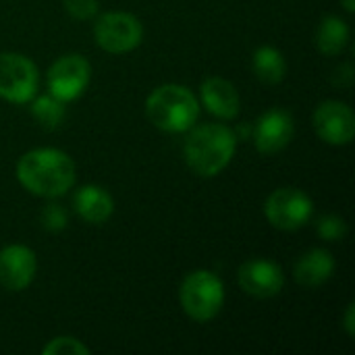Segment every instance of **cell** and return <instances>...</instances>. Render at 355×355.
Listing matches in <instances>:
<instances>
[{
    "instance_id": "obj_1",
    "label": "cell",
    "mask_w": 355,
    "mask_h": 355,
    "mask_svg": "<svg viewBox=\"0 0 355 355\" xmlns=\"http://www.w3.org/2000/svg\"><path fill=\"white\" fill-rule=\"evenodd\" d=\"M17 181L33 196L58 198L64 196L77 179L73 158L56 148H35L25 152L17 162Z\"/></svg>"
},
{
    "instance_id": "obj_2",
    "label": "cell",
    "mask_w": 355,
    "mask_h": 355,
    "mask_svg": "<svg viewBox=\"0 0 355 355\" xmlns=\"http://www.w3.org/2000/svg\"><path fill=\"white\" fill-rule=\"evenodd\" d=\"M237 135L223 123L193 125L183 141V158L198 177H216L233 160Z\"/></svg>"
},
{
    "instance_id": "obj_3",
    "label": "cell",
    "mask_w": 355,
    "mask_h": 355,
    "mask_svg": "<svg viewBox=\"0 0 355 355\" xmlns=\"http://www.w3.org/2000/svg\"><path fill=\"white\" fill-rule=\"evenodd\" d=\"M146 116L160 131L185 133L196 125L200 116V102L189 87L179 83H164L148 96Z\"/></svg>"
},
{
    "instance_id": "obj_4",
    "label": "cell",
    "mask_w": 355,
    "mask_h": 355,
    "mask_svg": "<svg viewBox=\"0 0 355 355\" xmlns=\"http://www.w3.org/2000/svg\"><path fill=\"white\" fill-rule=\"evenodd\" d=\"M179 302L183 312L196 322L214 320L225 304V285L210 270L189 272L179 289Z\"/></svg>"
},
{
    "instance_id": "obj_5",
    "label": "cell",
    "mask_w": 355,
    "mask_h": 355,
    "mask_svg": "<svg viewBox=\"0 0 355 355\" xmlns=\"http://www.w3.org/2000/svg\"><path fill=\"white\" fill-rule=\"evenodd\" d=\"M94 37L96 44L110 54H125L135 50L144 40V25L141 21L123 10L104 12L94 23Z\"/></svg>"
},
{
    "instance_id": "obj_6",
    "label": "cell",
    "mask_w": 355,
    "mask_h": 355,
    "mask_svg": "<svg viewBox=\"0 0 355 355\" xmlns=\"http://www.w3.org/2000/svg\"><path fill=\"white\" fill-rule=\"evenodd\" d=\"M40 73L31 58L19 52H0V98L12 104L31 102L37 94Z\"/></svg>"
},
{
    "instance_id": "obj_7",
    "label": "cell",
    "mask_w": 355,
    "mask_h": 355,
    "mask_svg": "<svg viewBox=\"0 0 355 355\" xmlns=\"http://www.w3.org/2000/svg\"><path fill=\"white\" fill-rule=\"evenodd\" d=\"M312 212V198L297 187H279L264 202V216L279 231L302 229L310 223Z\"/></svg>"
},
{
    "instance_id": "obj_8",
    "label": "cell",
    "mask_w": 355,
    "mask_h": 355,
    "mask_svg": "<svg viewBox=\"0 0 355 355\" xmlns=\"http://www.w3.org/2000/svg\"><path fill=\"white\" fill-rule=\"evenodd\" d=\"M92 77V64L81 54H64L54 60L48 69V89L62 102L77 100Z\"/></svg>"
},
{
    "instance_id": "obj_9",
    "label": "cell",
    "mask_w": 355,
    "mask_h": 355,
    "mask_svg": "<svg viewBox=\"0 0 355 355\" xmlns=\"http://www.w3.org/2000/svg\"><path fill=\"white\" fill-rule=\"evenodd\" d=\"M316 135L331 146H347L355 135V114L352 106L339 100L318 104L312 116Z\"/></svg>"
},
{
    "instance_id": "obj_10",
    "label": "cell",
    "mask_w": 355,
    "mask_h": 355,
    "mask_svg": "<svg viewBox=\"0 0 355 355\" xmlns=\"http://www.w3.org/2000/svg\"><path fill=\"white\" fill-rule=\"evenodd\" d=\"M237 283L248 295L256 300H270L281 293L285 285V275L277 262L266 258H254L239 266Z\"/></svg>"
},
{
    "instance_id": "obj_11",
    "label": "cell",
    "mask_w": 355,
    "mask_h": 355,
    "mask_svg": "<svg viewBox=\"0 0 355 355\" xmlns=\"http://www.w3.org/2000/svg\"><path fill=\"white\" fill-rule=\"evenodd\" d=\"M295 135V123L285 108L266 110L254 125V146L260 154L272 156L285 150Z\"/></svg>"
},
{
    "instance_id": "obj_12",
    "label": "cell",
    "mask_w": 355,
    "mask_h": 355,
    "mask_svg": "<svg viewBox=\"0 0 355 355\" xmlns=\"http://www.w3.org/2000/svg\"><path fill=\"white\" fill-rule=\"evenodd\" d=\"M37 270V258L33 250L21 243H12L0 250V285L12 293L27 289Z\"/></svg>"
},
{
    "instance_id": "obj_13",
    "label": "cell",
    "mask_w": 355,
    "mask_h": 355,
    "mask_svg": "<svg viewBox=\"0 0 355 355\" xmlns=\"http://www.w3.org/2000/svg\"><path fill=\"white\" fill-rule=\"evenodd\" d=\"M200 98L208 112L218 119L231 121L239 114L241 100L237 87L225 77H208L200 85Z\"/></svg>"
},
{
    "instance_id": "obj_14",
    "label": "cell",
    "mask_w": 355,
    "mask_h": 355,
    "mask_svg": "<svg viewBox=\"0 0 355 355\" xmlns=\"http://www.w3.org/2000/svg\"><path fill=\"white\" fill-rule=\"evenodd\" d=\"M73 210L89 225L106 223L114 212V200L100 185H83L73 193Z\"/></svg>"
},
{
    "instance_id": "obj_15",
    "label": "cell",
    "mask_w": 355,
    "mask_h": 355,
    "mask_svg": "<svg viewBox=\"0 0 355 355\" xmlns=\"http://www.w3.org/2000/svg\"><path fill=\"white\" fill-rule=\"evenodd\" d=\"M335 272V258L329 250L322 248H314L310 252H306L293 268V277L297 281V285L306 287V289H316L320 285H324Z\"/></svg>"
},
{
    "instance_id": "obj_16",
    "label": "cell",
    "mask_w": 355,
    "mask_h": 355,
    "mask_svg": "<svg viewBox=\"0 0 355 355\" xmlns=\"http://www.w3.org/2000/svg\"><path fill=\"white\" fill-rule=\"evenodd\" d=\"M349 42V25L337 17V15H329L318 23L316 29V48L327 54V56H337L345 50Z\"/></svg>"
},
{
    "instance_id": "obj_17",
    "label": "cell",
    "mask_w": 355,
    "mask_h": 355,
    "mask_svg": "<svg viewBox=\"0 0 355 355\" xmlns=\"http://www.w3.org/2000/svg\"><path fill=\"white\" fill-rule=\"evenodd\" d=\"M252 69L262 83L277 85L285 79L287 62L281 50H277L275 46H260L252 56Z\"/></svg>"
},
{
    "instance_id": "obj_18",
    "label": "cell",
    "mask_w": 355,
    "mask_h": 355,
    "mask_svg": "<svg viewBox=\"0 0 355 355\" xmlns=\"http://www.w3.org/2000/svg\"><path fill=\"white\" fill-rule=\"evenodd\" d=\"M67 102L58 100L52 94H44V96H33L31 98V116L35 119V123L48 131H54L62 125L64 116H67Z\"/></svg>"
},
{
    "instance_id": "obj_19",
    "label": "cell",
    "mask_w": 355,
    "mask_h": 355,
    "mask_svg": "<svg viewBox=\"0 0 355 355\" xmlns=\"http://www.w3.org/2000/svg\"><path fill=\"white\" fill-rule=\"evenodd\" d=\"M316 233L327 241H341L347 235V223L339 214H324L316 223Z\"/></svg>"
},
{
    "instance_id": "obj_20",
    "label": "cell",
    "mask_w": 355,
    "mask_h": 355,
    "mask_svg": "<svg viewBox=\"0 0 355 355\" xmlns=\"http://www.w3.org/2000/svg\"><path fill=\"white\" fill-rule=\"evenodd\" d=\"M40 223H42V227H44L46 231L58 233V231H62V229L67 227L69 214H67V210H64L60 204L48 202V204L42 208V212H40Z\"/></svg>"
},
{
    "instance_id": "obj_21",
    "label": "cell",
    "mask_w": 355,
    "mask_h": 355,
    "mask_svg": "<svg viewBox=\"0 0 355 355\" xmlns=\"http://www.w3.org/2000/svg\"><path fill=\"white\" fill-rule=\"evenodd\" d=\"M44 355H87L89 354V347L83 345L79 339L75 337H56L52 339L44 349Z\"/></svg>"
},
{
    "instance_id": "obj_22",
    "label": "cell",
    "mask_w": 355,
    "mask_h": 355,
    "mask_svg": "<svg viewBox=\"0 0 355 355\" xmlns=\"http://www.w3.org/2000/svg\"><path fill=\"white\" fill-rule=\"evenodd\" d=\"M62 4H64V10L77 21H87V19L96 17V12L100 8L98 0H62Z\"/></svg>"
},
{
    "instance_id": "obj_23",
    "label": "cell",
    "mask_w": 355,
    "mask_h": 355,
    "mask_svg": "<svg viewBox=\"0 0 355 355\" xmlns=\"http://www.w3.org/2000/svg\"><path fill=\"white\" fill-rule=\"evenodd\" d=\"M335 83L345 85V87H349L354 83V67H352V62H345L335 71Z\"/></svg>"
},
{
    "instance_id": "obj_24",
    "label": "cell",
    "mask_w": 355,
    "mask_h": 355,
    "mask_svg": "<svg viewBox=\"0 0 355 355\" xmlns=\"http://www.w3.org/2000/svg\"><path fill=\"white\" fill-rule=\"evenodd\" d=\"M343 329L349 337L355 335V304H349L347 310H345V316H343Z\"/></svg>"
},
{
    "instance_id": "obj_25",
    "label": "cell",
    "mask_w": 355,
    "mask_h": 355,
    "mask_svg": "<svg viewBox=\"0 0 355 355\" xmlns=\"http://www.w3.org/2000/svg\"><path fill=\"white\" fill-rule=\"evenodd\" d=\"M343 6H345V10H347V12H354L355 0H343Z\"/></svg>"
}]
</instances>
